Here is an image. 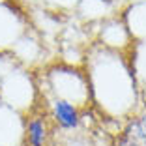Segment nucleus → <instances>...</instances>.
I'll return each instance as SVG.
<instances>
[{"label": "nucleus", "mask_w": 146, "mask_h": 146, "mask_svg": "<svg viewBox=\"0 0 146 146\" xmlns=\"http://www.w3.org/2000/svg\"><path fill=\"white\" fill-rule=\"evenodd\" d=\"M30 28V15L19 6V2L0 4V52L9 54L15 43Z\"/></svg>", "instance_id": "4"}, {"label": "nucleus", "mask_w": 146, "mask_h": 146, "mask_svg": "<svg viewBox=\"0 0 146 146\" xmlns=\"http://www.w3.org/2000/svg\"><path fill=\"white\" fill-rule=\"evenodd\" d=\"M111 146H139V144L135 141H131V139H129L124 131H120L118 135H114V137H112Z\"/></svg>", "instance_id": "15"}, {"label": "nucleus", "mask_w": 146, "mask_h": 146, "mask_svg": "<svg viewBox=\"0 0 146 146\" xmlns=\"http://www.w3.org/2000/svg\"><path fill=\"white\" fill-rule=\"evenodd\" d=\"M92 36H94V43L109 49V51L124 52V54H127L131 51L135 43L120 13L94 25L92 26Z\"/></svg>", "instance_id": "6"}, {"label": "nucleus", "mask_w": 146, "mask_h": 146, "mask_svg": "<svg viewBox=\"0 0 146 146\" xmlns=\"http://www.w3.org/2000/svg\"><path fill=\"white\" fill-rule=\"evenodd\" d=\"M56 129L41 107L25 114V146H54Z\"/></svg>", "instance_id": "8"}, {"label": "nucleus", "mask_w": 146, "mask_h": 146, "mask_svg": "<svg viewBox=\"0 0 146 146\" xmlns=\"http://www.w3.org/2000/svg\"><path fill=\"white\" fill-rule=\"evenodd\" d=\"M13 64H15V60H13L8 52H0V81H2V77L6 75V71H8Z\"/></svg>", "instance_id": "16"}, {"label": "nucleus", "mask_w": 146, "mask_h": 146, "mask_svg": "<svg viewBox=\"0 0 146 146\" xmlns=\"http://www.w3.org/2000/svg\"><path fill=\"white\" fill-rule=\"evenodd\" d=\"M125 135L139 146H146V105H141L133 114L124 122L122 127Z\"/></svg>", "instance_id": "13"}, {"label": "nucleus", "mask_w": 146, "mask_h": 146, "mask_svg": "<svg viewBox=\"0 0 146 146\" xmlns=\"http://www.w3.org/2000/svg\"><path fill=\"white\" fill-rule=\"evenodd\" d=\"M0 146H25V114L0 99Z\"/></svg>", "instance_id": "9"}, {"label": "nucleus", "mask_w": 146, "mask_h": 146, "mask_svg": "<svg viewBox=\"0 0 146 146\" xmlns=\"http://www.w3.org/2000/svg\"><path fill=\"white\" fill-rule=\"evenodd\" d=\"M82 68L90 82L92 107L103 120L124 124L142 105L127 54L92 43Z\"/></svg>", "instance_id": "1"}, {"label": "nucleus", "mask_w": 146, "mask_h": 146, "mask_svg": "<svg viewBox=\"0 0 146 146\" xmlns=\"http://www.w3.org/2000/svg\"><path fill=\"white\" fill-rule=\"evenodd\" d=\"M39 96L43 98H60L81 109L92 107L90 82L82 66H71L54 60L47 62L36 69Z\"/></svg>", "instance_id": "2"}, {"label": "nucleus", "mask_w": 146, "mask_h": 146, "mask_svg": "<svg viewBox=\"0 0 146 146\" xmlns=\"http://www.w3.org/2000/svg\"><path fill=\"white\" fill-rule=\"evenodd\" d=\"M39 107L51 118L56 133H79L82 131V112L84 109L77 107L60 98H43L39 96Z\"/></svg>", "instance_id": "5"}, {"label": "nucleus", "mask_w": 146, "mask_h": 146, "mask_svg": "<svg viewBox=\"0 0 146 146\" xmlns=\"http://www.w3.org/2000/svg\"><path fill=\"white\" fill-rule=\"evenodd\" d=\"M60 135V141H58V146H98L94 141L90 139L88 133H56Z\"/></svg>", "instance_id": "14"}, {"label": "nucleus", "mask_w": 146, "mask_h": 146, "mask_svg": "<svg viewBox=\"0 0 146 146\" xmlns=\"http://www.w3.org/2000/svg\"><path fill=\"white\" fill-rule=\"evenodd\" d=\"M43 54H45V43H43V38L39 36V32L34 26L9 51V56L15 60V64L23 66L26 69H32V71L47 64L43 60Z\"/></svg>", "instance_id": "7"}, {"label": "nucleus", "mask_w": 146, "mask_h": 146, "mask_svg": "<svg viewBox=\"0 0 146 146\" xmlns=\"http://www.w3.org/2000/svg\"><path fill=\"white\" fill-rule=\"evenodd\" d=\"M124 6H116L114 0H81L73 11V17L84 25H98L105 19L112 17L116 13H120Z\"/></svg>", "instance_id": "10"}, {"label": "nucleus", "mask_w": 146, "mask_h": 146, "mask_svg": "<svg viewBox=\"0 0 146 146\" xmlns=\"http://www.w3.org/2000/svg\"><path fill=\"white\" fill-rule=\"evenodd\" d=\"M0 99L21 114L39 107V88L36 71L13 64L0 81Z\"/></svg>", "instance_id": "3"}, {"label": "nucleus", "mask_w": 146, "mask_h": 146, "mask_svg": "<svg viewBox=\"0 0 146 146\" xmlns=\"http://www.w3.org/2000/svg\"><path fill=\"white\" fill-rule=\"evenodd\" d=\"M120 15L133 41H146V0L125 2L120 9Z\"/></svg>", "instance_id": "11"}, {"label": "nucleus", "mask_w": 146, "mask_h": 146, "mask_svg": "<svg viewBox=\"0 0 146 146\" xmlns=\"http://www.w3.org/2000/svg\"><path fill=\"white\" fill-rule=\"evenodd\" d=\"M11 2H17V0H0V4H11Z\"/></svg>", "instance_id": "17"}, {"label": "nucleus", "mask_w": 146, "mask_h": 146, "mask_svg": "<svg viewBox=\"0 0 146 146\" xmlns=\"http://www.w3.org/2000/svg\"><path fill=\"white\" fill-rule=\"evenodd\" d=\"M127 58L139 86L141 101L142 105H146V41H135L131 51L127 52Z\"/></svg>", "instance_id": "12"}, {"label": "nucleus", "mask_w": 146, "mask_h": 146, "mask_svg": "<svg viewBox=\"0 0 146 146\" xmlns=\"http://www.w3.org/2000/svg\"><path fill=\"white\" fill-rule=\"evenodd\" d=\"M114 2H118V0H114Z\"/></svg>", "instance_id": "18"}]
</instances>
